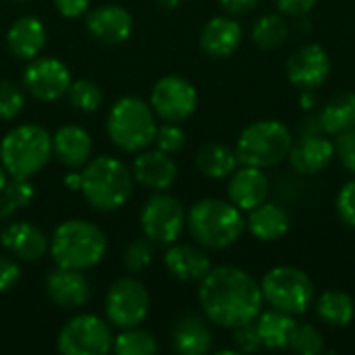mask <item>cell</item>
Wrapping results in <instances>:
<instances>
[{"mask_svg":"<svg viewBox=\"0 0 355 355\" xmlns=\"http://www.w3.org/2000/svg\"><path fill=\"white\" fill-rule=\"evenodd\" d=\"M110 324L96 314L73 316L58 333L56 347L62 355H106L112 352Z\"/></svg>","mask_w":355,"mask_h":355,"instance_id":"cell-10","label":"cell"},{"mask_svg":"<svg viewBox=\"0 0 355 355\" xmlns=\"http://www.w3.org/2000/svg\"><path fill=\"white\" fill-rule=\"evenodd\" d=\"M0 243L12 258L25 260V262L40 260L50 250V241H48L46 233L27 220L10 223L0 233Z\"/></svg>","mask_w":355,"mask_h":355,"instance_id":"cell-19","label":"cell"},{"mask_svg":"<svg viewBox=\"0 0 355 355\" xmlns=\"http://www.w3.org/2000/svg\"><path fill=\"white\" fill-rule=\"evenodd\" d=\"M92 137L79 125H62L52 135V154L67 168H83L92 158Z\"/></svg>","mask_w":355,"mask_h":355,"instance_id":"cell-23","label":"cell"},{"mask_svg":"<svg viewBox=\"0 0 355 355\" xmlns=\"http://www.w3.org/2000/svg\"><path fill=\"white\" fill-rule=\"evenodd\" d=\"M279 6V12L285 17H306L314 10L318 0H275Z\"/></svg>","mask_w":355,"mask_h":355,"instance_id":"cell-43","label":"cell"},{"mask_svg":"<svg viewBox=\"0 0 355 355\" xmlns=\"http://www.w3.org/2000/svg\"><path fill=\"white\" fill-rule=\"evenodd\" d=\"M6 181H8V173H6V168L2 166V162H0V191L4 189Z\"/></svg>","mask_w":355,"mask_h":355,"instance_id":"cell-47","label":"cell"},{"mask_svg":"<svg viewBox=\"0 0 355 355\" xmlns=\"http://www.w3.org/2000/svg\"><path fill=\"white\" fill-rule=\"evenodd\" d=\"M156 114L152 106L135 96L116 100L106 116V133L123 152H141L154 144Z\"/></svg>","mask_w":355,"mask_h":355,"instance_id":"cell-6","label":"cell"},{"mask_svg":"<svg viewBox=\"0 0 355 355\" xmlns=\"http://www.w3.org/2000/svg\"><path fill=\"white\" fill-rule=\"evenodd\" d=\"M139 223L146 239L156 245H171L181 237L187 225V212L175 196L156 191L144 204Z\"/></svg>","mask_w":355,"mask_h":355,"instance_id":"cell-9","label":"cell"},{"mask_svg":"<svg viewBox=\"0 0 355 355\" xmlns=\"http://www.w3.org/2000/svg\"><path fill=\"white\" fill-rule=\"evenodd\" d=\"M254 324L264 349H287L291 335L297 327V320L287 312L270 308L266 312L262 310L254 320Z\"/></svg>","mask_w":355,"mask_h":355,"instance_id":"cell-26","label":"cell"},{"mask_svg":"<svg viewBox=\"0 0 355 355\" xmlns=\"http://www.w3.org/2000/svg\"><path fill=\"white\" fill-rule=\"evenodd\" d=\"M291 146H293L291 129L277 119H264V121L250 123L239 133L235 144V154L239 164L270 168L287 160Z\"/></svg>","mask_w":355,"mask_h":355,"instance_id":"cell-5","label":"cell"},{"mask_svg":"<svg viewBox=\"0 0 355 355\" xmlns=\"http://www.w3.org/2000/svg\"><path fill=\"white\" fill-rule=\"evenodd\" d=\"M112 352L116 355H154L158 352V341L152 333L139 327L121 329L112 341Z\"/></svg>","mask_w":355,"mask_h":355,"instance_id":"cell-32","label":"cell"},{"mask_svg":"<svg viewBox=\"0 0 355 355\" xmlns=\"http://www.w3.org/2000/svg\"><path fill=\"white\" fill-rule=\"evenodd\" d=\"M158 2H160L162 6H166V8H175L181 0H158Z\"/></svg>","mask_w":355,"mask_h":355,"instance_id":"cell-48","label":"cell"},{"mask_svg":"<svg viewBox=\"0 0 355 355\" xmlns=\"http://www.w3.org/2000/svg\"><path fill=\"white\" fill-rule=\"evenodd\" d=\"M67 94H69L71 104L81 112H94L102 104V89L94 81H87V79H79L71 83Z\"/></svg>","mask_w":355,"mask_h":355,"instance_id":"cell-34","label":"cell"},{"mask_svg":"<svg viewBox=\"0 0 355 355\" xmlns=\"http://www.w3.org/2000/svg\"><path fill=\"white\" fill-rule=\"evenodd\" d=\"M21 279V268L17 264V258L0 256V293L10 291Z\"/></svg>","mask_w":355,"mask_h":355,"instance_id":"cell-42","label":"cell"},{"mask_svg":"<svg viewBox=\"0 0 355 355\" xmlns=\"http://www.w3.org/2000/svg\"><path fill=\"white\" fill-rule=\"evenodd\" d=\"M324 347H327L324 337L314 324H308V322L300 324L297 322V327L291 335V341H289L291 352L302 355H318L324 352Z\"/></svg>","mask_w":355,"mask_h":355,"instance_id":"cell-33","label":"cell"},{"mask_svg":"<svg viewBox=\"0 0 355 355\" xmlns=\"http://www.w3.org/2000/svg\"><path fill=\"white\" fill-rule=\"evenodd\" d=\"M25 104V96L21 87L8 79H0V121L15 119Z\"/></svg>","mask_w":355,"mask_h":355,"instance_id":"cell-36","label":"cell"},{"mask_svg":"<svg viewBox=\"0 0 355 355\" xmlns=\"http://www.w3.org/2000/svg\"><path fill=\"white\" fill-rule=\"evenodd\" d=\"M150 106L164 123H183L198 108V89L185 77L164 75L152 87Z\"/></svg>","mask_w":355,"mask_h":355,"instance_id":"cell-12","label":"cell"},{"mask_svg":"<svg viewBox=\"0 0 355 355\" xmlns=\"http://www.w3.org/2000/svg\"><path fill=\"white\" fill-rule=\"evenodd\" d=\"M12 2H27V0H12Z\"/></svg>","mask_w":355,"mask_h":355,"instance_id":"cell-49","label":"cell"},{"mask_svg":"<svg viewBox=\"0 0 355 355\" xmlns=\"http://www.w3.org/2000/svg\"><path fill=\"white\" fill-rule=\"evenodd\" d=\"M89 283L81 270L56 266L46 277V295L50 302L62 310H75L89 300Z\"/></svg>","mask_w":355,"mask_h":355,"instance_id":"cell-18","label":"cell"},{"mask_svg":"<svg viewBox=\"0 0 355 355\" xmlns=\"http://www.w3.org/2000/svg\"><path fill=\"white\" fill-rule=\"evenodd\" d=\"M233 343H235L237 354H256L258 349H262V343H260V337H258L254 322L235 327L233 329Z\"/></svg>","mask_w":355,"mask_h":355,"instance_id":"cell-40","label":"cell"},{"mask_svg":"<svg viewBox=\"0 0 355 355\" xmlns=\"http://www.w3.org/2000/svg\"><path fill=\"white\" fill-rule=\"evenodd\" d=\"M52 156V137L40 125H19L0 141V162L8 177L31 179Z\"/></svg>","mask_w":355,"mask_h":355,"instance_id":"cell-7","label":"cell"},{"mask_svg":"<svg viewBox=\"0 0 355 355\" xmlns=\"http://www.w3.org/2000/svg\"><path fill=\"white\" fill-rule=\"evenodd\" d=\"M164 266L177 281L183 283H196L202 281L210 268L212 262L208 254L202 250V245H189V243H171L164 254Z\"/></svg>","mask_w":355,"mask_h":355,"instance_id":"cell-22","label":"cell"},{"mask_svg":"<svg viewBox=\"0 0 355 355\" xmlns=\"http://www.w3.org/2000/svg\"><path fill=\"white\" fill-rule=\"evenodd\" d=\"M187 135L185 131L177 125V123H164L156 129L154 135V144L158 150L166 152V154H177L185 148Z\"/></svg>","mask_w":355,"mask_h":355,"instance_id":"cell-37","label":"cell"},{"mask_svg":"<svg viewBox=\"0 0 355 355\" xmlns=\"http://www.w3.org/2000/svg\"><path fill=\"white\" fill-rule=\"evenodd\" d=\"M2 193L19 208H25L29 206V202L33 200L35 191H33V185L29 183V179H23V177H8Z\"/></svg>","mask_w":355,"mask_h":355,"instance_id":"cell-38","label":"cell"},{"mask_svg":"<svg viewBox=\"0 0 355 355\" xmlns=\"http://www.w3.org/2000/svg\"><path fill=\"white\" fill-rule=\"evenodd\" d=\"M71 83L73 81L67 64L52 56H35L33 60H29L23 73L25 89L42 102H54L67 96Z\"/></svg>","mask_w":355,"mask_h":355,"instance_id":"cell-13","label":"cell"},{"mask_svg":"<svg viewBox=\"0 0 355 355\" xmlns=\"http://www.w3.org/2000/svg\"><path fill=\"white\" fill-rule=\"evenodd\" d=\"M6 46L8 50L21 60H33L46 46V27L44 23L33 17L25 15L12 21L6 31Z\"/></svg>","mask_w":355,"mask_h":355,"instance_id":"cell-24","label":"cell"},{"mask_svg":"<svg viewBox=\"0 0 355 355\" xmlns=\"http://www.w3.org/2000/svg\"><path fill=\"white\" fill-rule=\"evenodd\" d=\"M316 316L333 329L349 327L355 318L354 297L341 289H329L316 300Z\"/></svg>","mask_w":355,"mask_h":355,"instance_id":"cell-30","label":"cell"},{"mask_svg":"<svg viewBox=\"0 0 355 355\" xmlns=\"http://www.w3.org/2000/svg\"><path fill=\"white\" fill-rule=\"evenodd\" d=\"M133 179L154 191L168 189L177 179V164L171 154L162 150H141V154L133 162Z\"/></svg>","mask_w":355,"mask_h":355,"instance_id":"cell-21","label":"cell"},{"mask_svg":"<svg viewBox=\"0 0 355 355\" xmlns=\"http://www.w3.org/2000/svg\"><path fill=\"white\" fill-rule=\"evenodd\" d=\"M335 208H337L339 218H341L347 227L355 229V179L343 183V187H341L339 193H337Z\"/></svg>","mask_w":355,"mask_h":355,"instance_id":"cell-39","label":"cell"},{"mask_svg":"<svg viewBox=\"0 0 355 355\" xmlns=\"http://www.w3.org/2000/svg\"><path fill=\"white\" fill-rule=\"evenodd\" d=\"M245 229L260 241H279L281 237H285L289 233L291 218L283 206L266 200L248 212Z\"/></svg>","mask_w":355,"mask_h":355,"instance_id":"cell-25","label":"cell"},{"mask_svg":"<svg viewBox=\"0 0 355 355\" xmlns=\"http://www.w3.org/2000/svg\"><path fill=\"white\" fill-rule=\"evenodd\" d=\"M154 260V248H152V241L150 239H135L127 245L125 254H123V262H125V268L129 272H141L146 270Z\"/></svg>","mask_w":355,"mask_h":355,"instance_id":"cell-35","label":"cell"},{"mask_svg":"<svg viewBox=\"0 0 355 355\" xmlns=\"http://www.w3.org/2000/svg\"><path fill=\"white\" fill-rule=\"evenodd\" d=\"M335 158H339V162L343 164L345 171L355 175V127H352L349 131H345L341 135H337Z\"/></svg>","mask_w":355,"mask_h":355,"instance_id":"cell-41","label":"cell"},{"mask_svg":"<svg viewBox=\"0 0 355 355\" xmlns=\"http://www.w3.org/2000/svg\"><path fill=\"white\" fill-rule=\"evenodd\" d=\"M85 27L98 42L114 46L129 40L133 31V17L119 4H102L87 12Z\"/></svg>","mask_w":355,"mask_h":355,"instance_id":"cell-17","label":"cell"},{"mask_svg":"<svg viewBox=\"0 0 355 355\" xmlns=\"http://www.w3.org/2000/svg\"><path fill=\"white\" fill-rule=\"evenodd\" d=\"M320 129L327 135H341L355 127V92L335 94L318 114Z\"/></svg>","mask_w":355,"mask_h":355,"instance_id":"cell-28","label":"cell"},{"mask_svg":"<svg viewBox=\"0 0 355 355\" xmlns=\"http://www.w3.org/2000/svg\"><path fill=\"white\" fill-rule=\"evenodd\" d=\"M237 166L239 160L235 148H229L225 144L210 141L196 152V168L208 179H227Z\"/></svg>","mask_w":355,"mask_h":355,"instance_id":"cell-29","label":"cell"},{"mask_svg":"<svg viewBox=\"0 0 355 355\" xmlns=\"http://www.w3.org/2000/svg\"><path fill=\"white\" fill-rule=\"evenodd\" d=\"M104 310L108 322L116 329L139 327L150 312V293L137 279L123 277L110 285Z\"/></svg>","mask_w":355,"mask_h":355,"instance_id":"cell-11","label":"cell"},{"mask_svg":"<svg viewBox=\"0 0 355 355\" xmlns=\"http://www.w3.org/2000/svg\"><path fill=\"white\" fill-rule=\"evenodd\" d=\"M331 69H333L331 54L320 44H304V46H300L287 58V64H285L287 79L295 87H300L304 92L306 89L312 92V89L320 87L329 79Z\"/></svg>","mask_w":355,"mask_h":355,"instance_id":"cell-14","label":"cell"},{"mask_svg":"<svg viewBox=\"0 0 355 355\" xmlns=\"http://www.w3.org/2000/svg\"><path fill=\"white\" fill-rule=\"evenodd\" d=\"M289 21L283 12H268L260 17L252 27V42L260 50H277L289 37Z\"/></svg>","mask_w":355,"mask_h":355,"instance_id":"cell-31","label":"cell"},{"mask_svg":"<svg viewBox=\"0 0 355 355\" xmlns=\"http://www.w3.org/2000/svg\"><path fill=\"white\" fill-rule=\"evenodd\" d=\"M218 2L229 15H245V12H252L260 0H218Z\"/></svg>","mask_w":355,"mask_h":355,"instance_id":"cell-45","label":"cell"},{"mask_svg":"<svg viewBox=\"0 0 355 355\" xmlns=\"http://www.w3.org/2000/svg\"><path fill=\"white\" fill-rule=\"evenodd\" d=\"M287 160L300 175H318L335 160V141L322 133H304L302 139L293 141Z\"/></svg>","mask_w":355,"mask_h":355,"instance_id":"cell-16","label":"cell"},{"mask_svg":"<svg viewBox=\"0 0 355 355\" xmlns=\"http://www.w3.org/2000/svg\"><path fill=\"white\" fill-rule=\"evenodd\" d=\"M243 42L241 25L227 15L212 17L200 31V48L212 58H227L239 50Z\"/></svg>","mask_w":355,"mask_h":355,"instance_id":"cell-20","label":"cell"},{"mask_svg":"<svg viewBox=\"0 0 355 355\" xmlns=\"http://www.w3.org/2000/svg\"><path fill=\"white\" fill-rule=\"evenodd\" d=\"M108 241L104 231L83 218L60 223L50 239V256L56 266L73 270H89L106 256Z\"/></svg>","mask_w":355,"mask_h":355,"instance_id":"cell-3","label":"cell"},{"mask_svg":"<svg viewBox=\"0 0 355 355\" xmlns=\"http://www.w3.org/2000/svg\"><path fill=\"white\" fill-rule=\"evenodd\" d=\"M200 306L216 327L235 329L254 322L264 308L260 283L237 266H216L200 281Z\"/></svg>","mask_w":355,"mask_h":355,"instance_id":"cell-1","label":"cell"},{"mask_svg":"<svg viewBox=\"0 0 355 355\" xmlns=\"http://www.w3.org/2000/svg\"><path fill=\"white\" fill-rule=\"evenodd\" d=\"M260 291L264 304L291 316H302L314 304V281L297 266L281 264L270 268L262 281Z\"/></svg>","mask_w":355,"mask_h":355,"instance_id":"cell-8","label":"cell"},{"mask_svg":"<svg viewBox=\"0 0 355 355\" xmlns=\"http://www.w3.org/2000/svg\"><path fill=\"white\" fill-rule=\"evenodd\" d=\"M17 212V206L0 191V220H8Z\"/></svg>","mask_w":355,"mask_h":355,"instance_id":"cell-46","label":"cell"},{"mask_svg":"<svg viewBox=\"0 0 355 355\" xmlns=\"http://www.w3.org/2000/svg\"><path fill=\"white\" fill-rule=\"evenodd\" d=\"M56 10L67 19H77L89 8V0H54Z\"/></svg>","mask_w":355,"mask_h":355,"instance_id":"cell-44","label":"cell"},{"mask_svg":"<svg viewBox=\"0 0 355 355\" xmlns=\"http://www.w3.org/2000/svg\"><path fill=\"white\" fill-rule=\"evenodd\" d=\"M81 187L85 202L100 210L112 212L123 208L133 193V173L131 168L114 156H98L83 166Z\"/></svg>","mask_w":355,"mask_h":355,"instance_id":"cell-4","label":"cell"},{"mask_svg":"<svg viewBox=\"0 0 355 355\" xmlns=\"http://www.w3.org/2000/svg\"><path fill=\"white\" fill-rule=\"evenodd\" d=\"M187 231L206 250H227L245 233L243 212L229 200L204 198L187 212Z\"/></svg>","mask_w":355,"mask_h":355,"instance_id":"cell-2","label":"cell"},{"mask_svg":"<svg viewBox=\"0 0 355 355\" xmlns=\"http://www.w3.org/2000/svg\"><path fill=\"white\" fill-rule=\"evenodd\" d=\"M173 347L181 355H204L212 347V331L200 316H185L173 329Z\"/></svg>","mask_w":355,"mask_h":355,"instance_id":"cell-27","label":"cell"},{"mask_svg":"<svg viewBox=\"0 0 355 355\" xmlns=\"http://www.w3.org/2000/svg\"><path fill=\"white\" fill-rule=\"evenodd\" d=\"M227 196L229 202L235 204L241 212H250L262 202H266L270 196V181L264 168L239 164L229 177Z\"/></svg>","mask_w":355,"mask_h":355,"instance_id":"cell-15","label":"cell"}]
</instances>
